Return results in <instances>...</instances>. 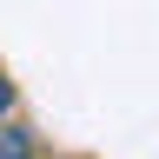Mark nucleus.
Returning <instances> with one entry per match:
<instances>
[{
    "label": "nucleus",
    "instance_id": "obj_1",
    "mask_svg": "<svg viewBox=\"0 0 159 159\" xmlns=\"http://www.w3.org/2000/svg\"><path fill=\"white\" fill-rule=\"evenodd\" d=\"M0 159H33V133L27 126H0Z\"/></svg>",
    "mask_w": 159,
    "mask_h": 159
},
{
    "label": "nucleus",
    "instance_id": "obj_2",
    "mask_svg": "<svg viewBox=\"0 0 159 159\" xmlns=\"http://www.w3.org/2000/svg\"><path fill=\"white\" fill-rule=\"evenodd\" d=\"M7 113H13V80L0 73V126H7Z\"/></svg>",
    "mask_w": 159,
    "mask_h": 159
}]
</instances>
